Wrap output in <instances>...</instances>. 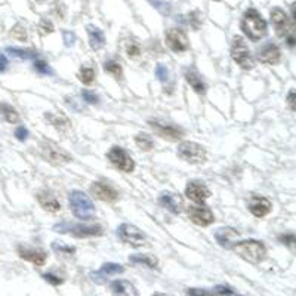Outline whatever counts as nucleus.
<instances>
[{
  "instance_id": "23",
  "label": "nucleus",
  "mask_w": 296,
  "mask_h": 296,
  "mask_svg": "<svg viewBox=\"0 0 296 296\" xmlns=\"http://www.w3.org/2000/svg\"><path fill=\"white\" fill-rule=\"evenodd\" d=\"M110 290L114 296H140L137 287L127 280H114L110 284Z\"/></svg>"
},
{
  "instance_id": "24",
  "label": "nucleus",
  "mask_w": 296,
  "mask_h": 296,
  "mask_svg": "<svg viewBox=\"0 0 296 296\" xmlns=\"http://www.w3.org/2000/svg\"><path fill=\"white\" fill-rule=\"evenodd\" d=\"M37 202L39 205L48 212H59L61 210V203L56 200V197L49 191H40L37 194Z\"/></svg>"
},
{
  "instance_id": "35",
  "label": "nucleus",
  "mask_w": 296,
  "mask_h": 296,
  "mask_svg": "<svg viewBox=\"0 0 296 296\" xmlns=\"http://www.w3.org/2000/svg\"><path fill=\"white\" fill-rule=\"evenodd\" d=\"M11 36L14 39H17L19 42H25L27 40V28L22 24H17L12 30H11Z\"/></svg>"
},
{
  "instance_id": "44",
  "label": "nucleus",
  "mask_w": 296,
  "mask_h": 296,
  "mask_svg": "<svg viewBox=\"0 0 296 296\" xmlns=\"http://www.w3.org/2000/svg\"><path fill=\"white\" fill-rule=\"evenodd\" d=\"M74 40H76V36L70 33V31H64V42H65L67 46H73Z\"/></svg>"
},
{
  "instance_id": "42",
  "label": "nucleus",
  "mask_w": 296,
  "mask_h": 296,
  "mask_svg": "<svg viewBox=\"0 0 296 296\" xmlns=\"http://www.w3.org/2000/svg\"><path fill=\"white\" fill-rule=\"evenodd\" d=\"M15 137L18 141H25L28 138V130L25 126H18L17 130H15Z\"/></svg>"
},
{
  "instance_id": "11",
  "label": "nucleus",
  "mask_w": 296,
  "mask_h": 296,
  "mask_svg": "<svg viewBox=\"0 0 296 296\" xmlns=\"http://www.w3.org/2000/svg\"><path fill=\"white\" fill-rule=\"evenodd\" d=\"M165 39H166V43H168L169 49L174 51L175 53L185 52L190 48L188 37L181 28H169L165 35Z\"/></svg>"
},
{
  "instance_id": "41",
  "label": "nucleus",
  "mask_w": 296,
  "mask_h": 296,
  "mask_svg": "<svg viewBox=\"0 0 296 296\" xmlns=\"http://www.w3.org/2000/svg\"><path fill=\"white\" fill-rule=\"evenodd\" d=\"M279 242H280V243L286 244V246H289V247H293V246H295V243H296L295 234H293V233L281 234V236H279Z\"/></svg>"
},
{
  "instance_id": "8",
  "label": "nucleus",
  "mask_w": 296,
  "mask_h": 296,
  "mask_svg": "<svg viewBox=\"0 0 296 296\" xmlns=\"http://www.w3.org/2000/svg\"><path fill=\"white\" fill-rule=\"evenodd\" d=\"M117 234L123 243L130 244L132 247H141L147 242L145 234L138 226L132 225V224H122L117 228Z\"/></svg>"
},
{
  "instance_id": "15",
  "label": "nucleus",
  "mask_w": 296,
  "mask_h": 296,
  "mask_svg": "<svg viewBox=\"0 0 296 296\" xmlns=\"http://www.w3.org/2000/svg\"><path fill=\"white\" fill-rule=\"evenodd\" d=\"M185 195L195 203H205L210 197V191L203 182L191 181V182H188V185L185 188Z\"/></svg>"
},
{
  "instance_id": "40",
  "label": "nucleus",
  "mask_w": 296,
  "mask_h": 296,
  "mask_svg": "<svg viewBox=\"0 0 296 296\" xmlns=\"http://www.w3.org/2000/svg\"><path fill=\"white\" fill-rule=\"evenodd\" d=\"M156 76H157V79H158L161 83H166V82H168V79H169V70L166 69V65L158 64V65L156 67Z\"/></svg>"
},
{
  "instance_id": "20",
  "label": "nucleus",
  "mask_w": 296,
  "mask_h": 296,
  "mask_svg": "<svg viewBox=\"0 0 296 296\" xmlns=\"http://www.w3.org/2000/svg\"><path fill=\"white\" fill-rule=\"evenodd\" d=\"M280 58H281L280 48L277 45H274V43H267L258 51V59L261 61L262 64L274 65V64L279 62Z\"/></svg>"
},
{
  "instance_id": "17",
  "label": "nucleus",
  "mask_w": 296,
  "mask_h": 296,
  "mask_svg": "<svg viewBox=\"0 0 296 296\" xmlns=\"http://www.w3.org/2000/svg\"><path fill=\"white\" fill-rule=\"evenodd\" d=\"M18 255L19 258L25 259V261L35 264L36 267H42L46 262V252L42 249H35V247H25V246H18Z\"/></svg>"
},
{
  "instance_id": "39",
  "label": "nucleus",
  "mask_w": 296,
  "mask_h": 296,
  "mask_svg": "<svg viewBox=\"0 0 296 296\" xmlns=\"http://www.w3.org/2000/svg\"><path fill=\"white\" fill-rule=\"evenodd\" d=\"M82 98H83V101H86L87 104H98L100 103L98 95L92 90H87V89L82 90Z\"/></svg>"
},
{
  "instance_id": "36",
  "label": "nucleus",
  "mask_w": 296,
  "mask_h": 296,
  "mask_svg": "<svg viewBox=\"0 0 296 296\" xmlns=\"http://www.w3.org/2000/svg\"><path fill=\"white\" fill-rule=\"evenodd\" d=\"M52 249L56 252V253H59V255H73V253L76 252V249H74V247H71V246H65V244H62V243H58V242H53Z\"/></svg>"
},
{
  "instance_id": "21",
  "label": "nucleus",
  "mask_w": 296,
  "mask_h": 296,
  "mask_svg": "<svg viewBox=\"0 0 296 296\" xmlns=\"http://www.w3.org/2000/svg\"><path fill=\"white\" fill-rule=\"evenodd\" d=\"M158 203L163 206V208H166V209L169 210V212H172V213H181V210L184 208V202H182V199L178 195V194H175V192H161L160 194V197H158Z\"/></svg>"
},
{
  "instance_id": "10",
  "label": "nucleus",
  "mask_w": 296,
  "mask_h": 296,
  "mask_svg": "<svg viewBox=\"0 0 296 296\" xmlns=\"http://www.w3.org/2000/svg\"><path fill=\"white\" fill-rule=\"evenodd\" d=\"M108 160L117 168L120 169L122 172H126V174H130L134 172L135 169V161L132 160V157L129 156L123 148L120 147H111L110 151H108Z\"/></svg>"
},
{
  "instance_id": "1",
  "label": "nucleus",
  "mask_w": 296,
  "mask_h": 296,
  "mask_svg": "<svg viewBox=\"0 0 296 296\" xmlns=\"http://www.w3.org/2000/svg\"><path fill=\"white\" fill-rule=\"evenodd\" d=\"M242 30L246 37H249L252 42H259L262 37H265L268 27L267 21L253 8L247 9L242 18Z\"/></svg>"
},
{
  "instance_id": "45",
  "label": "nucleus",
  "mask_w": 296,
  "mask_h": 296,
  "mask_svg": "<svg viewBox=\"0 0 296 296\" xmlns=\"http://www.w3.org/2000/svg\"><path fill=\"white\" fill-rule=\"evenodd\" d=\"M287 104H289L292 111L295 110V90H293V89H292V90L289 92V95H287Z\"/></svg>"
},
{
  "instance_id": "34",
  "label": "nucleus",
  "mask_w": 296,
  "mask_h": 296,
  "mask_svg": "<svg viewBox=\"0 0 296 296\" xmlns=\"http://www.w3.org/2000/svg\"><path fill=\"white\" fill-rule=\"evenodd\" d=\"M8 52L17 58H21V59H35L37 58V52L35 51H25V49H18V48H8L6 49Z\"/></svg>"
},
{
  "instance_id": "37",
  "label": "nucleus",
  "mask_w": 296,
  "mask_h": 296,
  "mask_svg": "<svg viewBox=\"0 0 296 296\" xmlns=\"http://www.w3.org/2000/svg\"><path fill=\"white\" fill-rule=\"evenodd\" d=\"M39 33L42 36H48L51 35L53 31V24L51 21H48V19H42L40 22H39Z\"/></svg>"
},
{
  "instance_id": "4",
  "label": "nucleus",
  "mask_w": 296,
  "mask_h": 296,
  "mask_svg": "<svg viewBox=\"0 0 296 296\" xmlns=\"http://www.w3.org/2000/svg\"><path fill=\"white\" fill-rule=\"evenodd\" d=\"M53 231L59 234H71L79 239L85 237H96L103 236V226L101 225H89V224H73L69 221L59 222L53 225Z\"/></svg>"
},
{
  "instance_id": "31",
  "label": "nucleus",
  "mask_w": 296,
  "mask_h": 296,
  "mask_svg": "<svg viewBox=\"0 0 296 296\" xmlns=\"http://www.w3.org/2000/svg\"><path fill=\"white\" fill-rule=\"evenodd\" d=\"M135 144L144 151H150V150L154 148V141L148 134H138L135 137Z\"/></svg>"
},
{
  "instance_id": "26",
  "label": "nucleus",
  "mask_w": 296,
  "mask_h": 296,
  "mask_svg": "<svg viewBox=\"0 0 296 296\" xmlns=\"http://www.w3.org/2000/svg\"><path fill=\"white\" fill-rule=\"evenodd\" d=\"M87 36H89V45L93 51H100L105 45L104 33L93 25H87Z\"/></svg>"
},
{
  "instance_id": "19",
  "label": "nucleus",
  "mask_w": 296,
  "mask_h": 296,
  "mask_svg": "<svg viewBox=\"0 0 296 296\" xmlns=\"http://www.w3.org/2000/svg\"><path fill=\"white\" fill-rule=\"evenodd\" d=\"M90 192L98 199V200H103V202H116L117 197H119V192L116 191L111 185L105 184V182H93L90 185Z\"/></svg>"
},
{
  "instance_id": "3",
  "label": "nucleus",
  "mask_w": 296,
  "mask_h": 296,
  "mask_svg": "<svg viewBox=\"0 0 296 296\" xmlns=\"http://www.w3.org/2000/svg\"><path fill=\"white\" fill-rule=\"evenodd\" d=\"M70 209L73 210V215L82 221H89L95 216V206L92 200L87 197L83 191H71L69 197Z\"/></svg>"
},
{
  "instance_id": "47",
  "label": "nucleus",
  "mask_w": 296,
  "mask_h": 296,
  "mask_svg": "<svg viewBox=\"0 0 296 296\" xmlns=\"http://www.w3.org/2000/svg\"><path fill=\"white\" fill-rule=\"evenodd\" d=\"M153 296H171V295H166V293H154Z\"/></svg>"
},
{
  "instance_id": "38",
  "label": "nucleus",
  "mask_w": 296,
  "mask_h": 296,
  "mask_svg": "<svg viewBox=\"0 0 296 296\" xmlns=\"http://www.w3.org/2000/svg\"><path fill=\"white\" fill-rule=\"evenodd\" d=\"M35 70L39 73V74H52V70L49 67V64L43 59H37L35 61Z\"/></svg>"
},
{
  "instance_id": "48",
  "label": "nucleus",
  "mask_w": 296,
  "mask_h": 296,
  "mask_svg": "<svg viewBox=\"0 0 296 296\" xmlns=\"http://www.w3.org/2000/svg\"><path fill=\"white\" fill-rule=\"evenodd\" d=\"M215 2H218V0H215Z\"/></svg>"
},
{
  "instance_id": "14",
  "label": "nucleus",
  "mask_w": 296,
  "mask_h": 296,
  "mask_svg": "<svg viewBox=\"0 0 296 296\" xmlns=\"http://www.w3.org/2000/svg\"><path fill=\"white\" fill-rule=\"evenodd\" d=\"M188 218L191 219L192 224L199 226H208L215 222L213 212L206 206H191L188 209Z\"/></svg>"
},
{
  "instance_id": "33",
  "label": "nucleus",
  "mask_w": 296,
  "mask_h": 296,
  "mask_svg": "<svg viewBox=\"0 0 296 296\" xmlns=\"http://www.w3.org/2000/svg\"><path fill=\"white\" fill-rule=\"evenodd\" d=\"M95 76H96V71L95 69H92V67H82L80 71H79V79H80V82L82 83H85V85H92L93 83V80H95Z\"/></svg>"
},
{
  "instance_id": "5",
  "label": "nucleus",
  "mask_w": 296,
  "mask_h": 296,
  "mask_svg": "<svg viewBox=\"0 0 296 296\" xmlns=\"http://www.w3.org/2000/svg\"><path fill=\"white\" fill-rule=\"evenodd\" d=\"M231 58L233 61L240 65L243 70H252L253 69V59H252V53L249 51L246 42L243 37H234L233 43H231Z\"/></svg>"
},
{
  "instance_id": "13",
  "label": "nucleus",
  "mask_w": 296,
  "mask_h": 296,
  "mask_svg": "<svg viewBox=\"0 0 296 296\" xmlns=\"http://www.w3.org/2000/svg\"><path fill=\"white\" fill-rule=\"evenodd\" d=\"M124 273V267L120 264H116V262H107L104 264L98 271H93L90 273V279L93 280L95 283L98 284H104L107 280L113 276H119Z\"/></svg>"
},
{
  "instance_id": "2",
  "label": "nucleus",
  "mask_w": 296,
  "mask_h": 296,
  "mask_svg": "<svg viewBox=\"0 0 296 296\" xmlns=\"http://www.w3.org/2000/svg\"><path fill=\"white\" fill-rule=\"evenodd\" d=\"M234 253L249 264H261L265 259L267 247L259 240H243L231 246Z\"/></svg>"
},
{
  "instance_id": "29",
  "label": "nucleus",
  "mask_w": 296,
  "mask_h": 296,
  "mask_svg": "<svg viewBox=\"0 0 296 296\" xmlns=\"http://www.w3.org/2000/svg\"><path fill=\"white\" fill-rule=\"evenodd\" d=\"M0 116L8 123H18L19 122V114L12 105L6 103H0Z\"/></svg>"
},
{
  "instance_id": "25",
  "label": "nucleus",
  "mask_w": 296,
  "mask_h": 296,
  "mask_svg": "<svg viewBox=\"0 0 296 296\" xmlns=\"http://www.w3.org/2000/svg\"><path fill=\"white\" fill-rule=\"evenodd\" d=\"M45 119L52 124L56 130H59L61 134H65L69 129L71 127V122L69 120V117H65L64 114H55V113H46L45 114Z\"/></svg>"
},
{
  "instance_id": "30",
  "label": "nucleus",
  "mask_w": 296,
  "mask_h": 296,
  "mask_svg": "<svg viewBox=\"0 0 296 296\" xmlns=\"http://www.w3.org/2000/svg\"><path fill=\"white\" fill-rule=\"evenodd\" d=\"M123 49L130 59H137L141 56V45L134 39H126L123 43Z\"/></svg>"
},
{
  "instance_id": "7",
  "label": "nucleus",
  "mask_w": 296,
  "mask_h": 296,
  "mask_svg": "<svg viewBox=\"0 0 296 296\" xmlns=\"http://www.w3.org/2000/svg\"><path fill=\"white\" fill-rule=\"evenodd\" d=\"M178 156L191 165H200L206 160V150L197 142L184 141L178 147Z\"/></svg>"
},
{
  "instance_id": "27",
  "label": "nucleus",
  "mask_w": 296,
  "mask_h": 296,
  "mask_svg": "<svg viewBox=\"0 0 296 296\" xmlns=\"http://www.w3.org/2000/svg\"><path fill=\"white\" fill-rule=\"evenodd\" d=\"M185 80H187V83L194 89V92H197V93H200V95H203V93L206 92V85H205V82L202 80V77H200L194 70L185 71Z\"/></svg>"
},
{
  "instance_id": "12",
  "label": "nucleus",
  "mask_w": 296,
  "mask_h": 296,
  "mask_svg": "<svg viewBox=\"0 0 296 296\" xmlns=\"http://www.w3.org/2000/svg\"><path fill=\"white\" fill-rule=\"evenodd\" d=\"M271 22L274 25V30H276V35L279 37H286L287 35L293 33V27L290 24V19L287 17V14L280 9V8H274L271 9Z\"/></svg>"
},
{
  "instance_id": "22",
  "label": "nucleus",
  "mask_w": 296,
  "mask_h": 296,
  "mask_svg": "<svg viewBox=\"0 0 296 296\" xmlns=\"http://www.w3.org/2000/svg\"><path fill=\"white\" fill-rule=\"evenodd\" d=\"M240 237V233L231 226H224V228H219L216 229L215 233V239L216 242L221 244L222 247H226V249H231L233 244L237 243V239Z\"/></svg>"
},
{
  "instance_id": "43",
  "label": "nucleus",
  "mask_w": 296,
  "mask_h": 296,
  "mask_svg": "<svg viewBox=\"0 0 296 296\" xmlns=\"http://www.w3.org/2000/svg\"><path fill=\"white\" fill-rule=\"evenodd\" d=\"M43 279L46 280V281H49L51 284H53V286H58V284H61L64 280L61 279V277H56V276H53V274H51V273H48V274H43Z\"/></svg>"
},
{
  "instance_id": "9",
  "label": "nucleus",
  "mask_w": 296,
  "mask_h": 296,
  "mask_svg": "<svg viewBox=\"0 0 296 296\" xmlns=\"http://www.w3.org/2000/svg\"><path fill=\"white\" fill-rule=\"evenodd\" d=\"M150 127L156 132L158 137L169 141H178L184 137V129L176 126L174 123H166L161 120H148Z\"/></svg>"
},
{
  "instance_id": "46",
  "label": "nucleus",
  "mask_w": 296,
  "mask_h": 296,
  "mask_svg": "<svg viewBox=\"0 0 296 296\" xmlns=\"http://www.w3.org/2000/svg\"><path fill=\"white\" fill-rule=\"evenodd\" d=\"M6 67H8V58L3 53H0V73L6 70Z\"/></svg>"
},
{
  "instance_id": "28",
  "label": "nucleus",
  "mask_w": 296,
  "mask_h": 296,
  "mask_svg": "<svg viewBox=\"0 0 296 296\" xmlns=\"http://www.w3.org/2000/svg\"><path fill=\"white\" fill-rule=\"evenodd\" d=\"M129 262L134 264V265H142V267H147V268H157L158 265V259H157L154 255H132L129 258Z\"/></svg>"
},
{
  "instance_id": "6",
  "label": "nucleus",
  "mask_w": 296,
  "mask_h": 296,
  "mask_svg": "<svg viewBox=\"0 0 296 296\" xmlns=\"http://www.w3.org/2000/svg\"><path fill=\"white\" fill-rule=\"evenodd\" d=\"M39 148H40V156L52 165H65L73 160V157L67 151H64L61 147H58L51 141H42Z\"/></svg>"
},
{
  "instance_id": "18",
  "label": "nucleus",
  "mask_w": 296,
  "mask_h": 296,
  "mask_svg": "<svg viewBox=\"0 0 296 296\" xmlns=\"http://www.w3.org/2000/svg\"><path fill=\"white\" fill-rule=\"evenodd\" d=\"M273 209V205L271 202L267 199V197H262V195H252L250 200H249V210L253 216L256 218H264L267 216Z\"/></svg>"
},
{
  "instance_id": "16",
  "label": "nucleus",
  "mask_w": 296,
  "mask_h": 296,
  "mask_svg": "<svg viewBox=\"0 0 296 296\" xmlns=\"http://www.w3.org/2000/svg\"><path fill=\"white\" fill-rule=\"evenodd\" d=\"M187 296H243L237 293L234 289H231L229 286H215L213 289H187Z\"/></svg>"
},
{
  "instance_id": "32",
  "label": "nucleus",
  "mask_w": 296,
  "mask_h": 296,
  "mask_svg": "<svg viewBox=\"0 0 296 296\" xmlns=\"http://www.w3.org/2000/svg\"><path fill=\"white\" fill-rule=\"evenodd\" d=\"M104 70L105 73H108V74H111L114 79H122L123 76V70H122V65L117 62V61H114V59H110V61H107L104 64Z\"/></svg>"
}]
</instances>
